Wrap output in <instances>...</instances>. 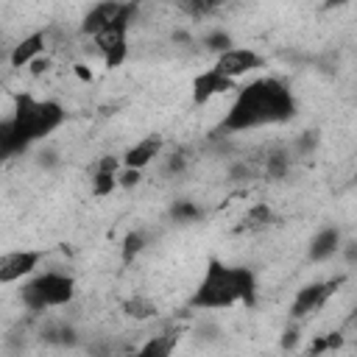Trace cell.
<instances>
[{
  "label": "cell",
  "mask_w": 357,
  "mask_h": 357,
  "mask_svg": "<svg viewBox=\"0 0 357 357\" xmlns=\"http://www.w3.org/2000/svg\"><path fill=\"white\" fill-rule=\"evenodd\" d=\"M296 112H298V103L293 89L276 75H262L237 89L218 131L240 134V131H254L265 126H282V123H290Z\"/></svg>",
  "instance_id": "1"
},
{
  "label": "cell",
  "mask_w": 357,
  "mask_h": 357,
  "mask_svg": "<svg viewBox=\"0 0 357 357\" xmlns=\"http://www.w3.org/2000/svg\"><path fill=\"white\" fill-rule=\"evenodd\" d=\"M67 112L56 100H36L33 95H17L14 112L0 123V153L6 159L28 151L64 123Z\"/></svg>",
  "instance_id": "2"
},
{
  "label": "cell",
  "mask_w": 357,
  "mask_h": 357,
  "mask_svg": "<svg viewBox=\"0 0 357 357\" xmlns=\"http://www.w3.org/2000/svg\"><path fill=\"white\" fill-rule=\"evenodd\" d=\"M257 301V273L245 265H226L209 259L198 287L190 296L192 310H226L234 304L254 307Z\"/></svg>",
  "instance_id": "3"
},
{
  "label": "cell",
  "mask_w": 357,
  "mask_h": 357,
  "mask_svg": "<svg viewBox=\"0 0 357 357\" xmlns=\"http://www.w3.org/2000/svg\"><path fill=\"white\" fill-rule=\"evenodd\" d=\"M73 298H75V279L61 271L33 273L20 290V301L28 312L56 310V307L70 304Z\"/></svg>",
  "instance_id": "4"
},
{
  "label": "cell",
  "mask_w": 357,
  "mask_h": 357,
  "mask_svg": "<svg viewBox=\"0 0 357 357\" xmlns=\"http://www.w3.org/2000/svg\"><path fill=\"white\" fill-rule=\"evenodd\" d=\"M134 17H137V6L123 3L120 14L112 22H106V25H100L89 33L100 59L106 61V67H120L126 61V56H128V25H131Z\"/></svg>",
  "instance_id": "5"
},
{
  "label": "cell",
  "mask_w": 357,
  "mask_h": 357,
  "mask_svg": "<svg viewBox=\"0 0 357 357\" xmlns=\"http://www.w3.org/2000/svg\"><path fill=\"white\" fill-rule=\"evenodd\" d=\"M343 284V276H332V279H324V282H312V284H304L293 304H290V321L298 324L310 315H315L318 310H324V304L337 293V287Z\"/></svg>",
  "instance_id": "6"
},
{
  "label": "cell",
  "mask_w": 357,
  "mask_h": 357,
  "mask_svg": "<svg viewBox=\"0 0 357 357\" xmlns=\"http://www.w3.org/2000/svg\"><path fill=\"white\" fill-rule=\"evenodd\" d=\"M265 61H262V56L257 53V50H251V47H231V50H226V53H220L218 59H215V64H212V70H218L223 78H229V81H237L240 75H245V73H254L257 67H262Z\"/></svg>",
  "instance_id": "7"
},
{
  "label": "cell",
  "mask_w": 357,
  "mask_h": 357,
  "mask_svg": "<svg viewBox=\"0 0 357 357\" xmlns=\"http://www.w3.org/2000/svg\"><path fill=\"white\" fill-rule=\"evenodd\" d=\"M42 257H45L42 251H8V254H3L0 257V282L11 284V282H20L25 276H33Z\"/></svg>",
  "instance_id": "8"
},
{
  "label": "cell",
  "mask_w": 357,
  "mask_h": 357,
  "mask_svg": "<svg viewBox=\"0 0 357 357\" xmlns=\"http://www.w3.org/2000/svg\"><path fill=\"white\" fill-rule=\"evenodd\" d=\"M229 89H234V81H229V78H223L218 70H204L195 81H192V103L198 106V103H206V100H212L215 95H223V92H229Z\"/></svg>",
  "instance_id": "9"
},
{
  "label": "cell",
  "mask_w": 357,
  "mask_h": 357,
  "mask_svg": "<svg viewBox=\"0 0 357 357\" xmlns=\"http://www.w3.org/2000/svg\"><path fill=\"white\" fill-rule=\"evenodd\" d=\"M340 248H343V234H340V229H337V226H324V229L310 240L307 257H310V262H326V259L335 257Z\"/></svg>",
  "instance_id": "10"
},
{
  "label": "cell",
  "mask_w": 357,
  "mask_h": 357,
  "mask_svg": "<svg viewBox=\"0 0 357 357\" xmlns=\"http://www.w3.org/2000/svg\"><path fill=\"white\" fill-rule=\"evenodd\" d=\"M162 151V137L159 134H148L145 139H139L137 145H131L126 153H123V167H131V170H142L145 165H151Z\"/></svg>",
  "instance_id": "11"
},
{
  "label": "cell",
  "mask_w": 357,
  "mask_h": 357,
  "mask_svg": "<svg viewBox=\"0 0 357 357\" xmlns=\"http://www.w3.org/2000/svg\"><path fill=\"white\" fill-rule=\"evenodd\" d=\"M176 343H178V332L165 329V332L148 337L137 351H128V354H120V357H173Z\"/></svg>",
  "instance_id": "12"
},
{
  "label": "cell",
  "mask_w": 357,
  "mask_h": 357,
  "mask_svg": "<svg viewBox=\"0 0 357 357\" xmlns=\"http://www.w3.org/2000/svg\"><path fill=\"white\" fill-rule=\"evenodd\" d=\"M45 42H47L45 31H36V33H31V36L20 39V42L14 45V50H11V56H8L11 67H25V64H33V61L42 56Z\"/></svg>",
  "instance_id": "13"
},
{
  "label": "cell",
  "mask_w": 357,
  "mask_h": 357,
  "mask_svg": "<svg viewBox=\"0 0 357 357\" xmlns=\"http://www.w3.org/2000/svg\"><path fill=\"white\" fill-rule=\"evenodd\" d=\"M120 184V170H117V156H103L92 173V192L95 195H109Z\"/></svg>",
  "instance_id": "14"
},
{
  "label": "cell",
  "mask_w": 357,
  "mask_h": 357,
  "mask_svg": "<svg viewBox=\"0 0 357 357\" xmlns=\"http://www.w3.org/2000/svg\"><path fill=\"white\" fill-rule=\"evenodd\" d=\"M293 151L290 148H273L268 151L265 156V176L268 178H284L290 173V165H293Z\"/></svg>",
  "instance_id": "15"
},
{
  "label": "cell",
  "mask_w": 357,
  "mask_h": 357,
  "mask_svg": "<svg viewBox=\"0 0 357 357\" xmlns=\"http://www.w3.org/2000/svg\"><path fill=\"white\" fill-rule=\"evenodd\" d=\"M271 223H273V209H271L268 204H254V206L245 212L240 231H265Z\"/></svg>",
  "instance_id": "16"
},
{
  "label": "cell",
  "mask_w": 357,
  "mask_h": 357,
  "mask_svg": "<svg viewBox=\"0 0 357 357\" xmlns=\"http://www.w3.org/2000/svg\"><path fill=\"white\" fill-rule=\"evenodd\" d=\"M42 340L53 343V346H75L78 343V332L70 324H50L42 329Z\"/></svg>",
  "instance_id": "17"
},
{
  "label": "cell",
  "mask_w": 357,
  "mask_h": 357,
  "mask_svg": "<svg viewBox=\"0 0 357 357\" xmlns=\"http://www.w3.org/2000/svg\"><path fill=\"white\" fill-rule=\"evenodd\" d=\"M198 218H204V209L198 204L187 201V198H181V201H176L170 206V220L173 223H195Z\"/></svg>",
  "instance_id": "18"
},
{
  "label": "cell",
  "mask_w": 357,
  "mask_h": 357,
  "mask_svg": "<svg viewBox=\"0 0 357 357\" xmlns=\"http://www.w3.org/2000/svg\"><path fill=\"white\" fill-rule=\"evenodd\" d=\"M142 248H145V234L142 231H128L126 240H123V262H131Z\"/></svg>",
  "instance_id": "19"
},
{
  "label": "cell",
  "mask_w": 357,
  "mask_h": 357,
  "mask_svg": "<svg viewBox=\"0 0 357 357\" xmlns=\"http://www.w3.org/2000/svg\"><path fill=\"white\" fill-rule=\"evenodd\" d=\"M204 47H206V50H215V53L220 56V53L231 50V36H229L226 31H212V33L204 36Z\"/></svg>",
  "instance_id": "20"
},
{
  "label": "cell",
  "mask_w": 357,
  "mask_h": 357,
  "mask_svg": "<svg viewBox=\"0 0 357 357\" xmlns=\"http://www.w3.org/2000/svg\"><path fill=\"white\" fill-rule=\"evenodd\" d=\"M315 145H318V131H304V134L290 145V151H293V156H312Z\"/></svg>",
  "instance_id": "21"
},
{
  "label": "cell",
  "mask_w": 357,
  "mask_h": 357,
  "mask_svg": "<svg viewBox=\"0 0 357 357\" xmlns=\"http://www.w3.org/2000/svg\"><path fill=\"white\" fill-rule=\"evenodd\" d=\"M126 312L128 315H134V318H148V315H153L156 310H153V304L151 301H145V298H131L128 304H126Z\"/></svg>",
  "instance_id": "22"
},
{
  "label": "cell",
  "mask_w": 357,
  "mask_h": 357,
  "mask_svg": "<svg viewBox=\"0 0 357 357\" xmlns=\"http://www.w3.org/2000/svg\"><path fill=\"white\" fill-rule=\"evenodd\" d=\"M187 167V151H176L167 156V165H165V173H181Z\"/></svg>",
  "instance_id": "23"
},
{
  "label": "cell",
  "mask_w": 357,
  "mask_h": 357,
  "mask_svg": "<svg viewBox=\"0 0 357 357\" xmlns=\"http://www.w3.org/2000/svg\"><path fill=\"white\" fill-rule=\"evenodd\" d=\"M343 259H346V265H357V240H349V243H343Z\"/></svg>",
  "instance_id": "24"
},
{
  "label": "cell",
  "mask_w": 357,
  "mask_h": 357,
  "mask_svg": "<svg viewBox=\"0 0 357 357\" xmlns=\"http://www.w3.org/2000/svg\"><path fill=\"white\" fill-rule=\"evenodd\" d=\"M139 181V170H131V167H126L123 173H120V184L123 187H134Z\"/></svg>",
  "instance_id": "25"
},
{
  "label": "cell",
  "mask_w": 357,
  "mask_h": 357,
  "mask_svg": "<svg viewBox=\"0 0 357 357\" xmlns=\"http://www.w3.org/2000/svg\"><path fill=\"white\" fill-rule=\"evenodd\" d=\"M296 335H298V329H296V326H287V329H284V337H282V349L296 346Z\"/></svg>",
  "instance_id": "26"
}]
</instances>
